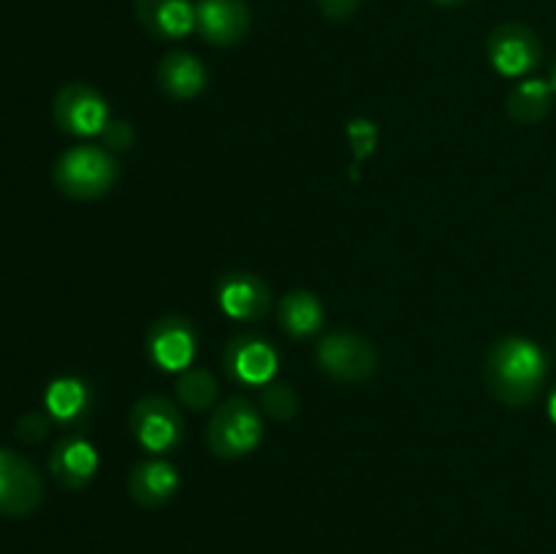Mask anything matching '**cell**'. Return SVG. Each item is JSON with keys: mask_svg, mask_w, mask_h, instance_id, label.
I'll use <instances>...</instances> for the list:
<instances>
[{"mask_svg": "<svg viewBox=\"0 0 556 554\" xmlns=\"http://www.w3.org/2000/svg\"><path fill=\"white\" fill-rule=\"evenodd\" d=\"M54 123L71 136H101L109 119V103L96 87L85 81H71L54 96Z\"/></svg>", "mask_w": 556, "mask_h": 554, "instance_id": "6", "label": "cell"}, {"mask_svg": "<svg viewBox=\"0 0 556 554\" xmlns=\"http://www.w3.org/2000/svg\"><path fill=\"white\" fill-rule=\"evenodd\" d=\"M277 367H280V356L266 337L237 335L223 348V369L239 386L264 389L275 380Z\"/></svg>", "mask_w": 556, "mask_h": 554, "instance_id": "8", "label": "cell"}, {"mask_svg": "<svg viewBox=\"0 0 556 554\" xmlns=\"http://www.w3.org/2000/svg\"><path fill=\"white\" fill-rule=\"evenodd\" d=\"M54 185L63 196L92 201L106 196L119 179V163L109 150L96 144H76L54 163Z\"/></svg>", "mask_w": 556, "mask_h": 554, "instance_id": "2", "label": "cell"}, {"mask_svg": "<svg viewBox=\"0 0 556 554\" xmlns=\"http://www.w3.org/2000/svg\"><path fill=\"white\" fill-rule=\"evenodd\" d=\"M134 5L141 27L161 41L185 38L195 30V5L190 0H134Z\"/></svg>", "mask_w": 556, "mask_h": 554, "instance_id": "15", "label": "cell"}, {"mask_svg": "<svg viewBox=\"0 0 556 554\" xmlns=\"http://www.w3.org/2000/svg\"><path fill=\"white\" fill-rule=\"evenodd\" d=\"M217 302L228 318L253 324V320L266 318V313L271 310V291L258 275L231 272L217 282Z\"/></svg>", "mask_w": 556, "mask_h": 554, "instance_id": "11", "label": "cell"}, {"mask_svg": "<svg viewBox=\"0 0 556 554\" xmlns=\"http://www.w3.org/2000/svg\"><path fill=\"white\" fill-rule=\"evenodd\" d=\"M554 87L543 79H527L516 85L508 96L510 119L521 125H535L552 112Z\"/></svg>", "mask_w": 556, "mask_h": 554, "instance_id": "19", "label": "cell"}, {"mask_svg": "<svg viewBox=\"0 0 556 554\" xmlns=\"http://www.w3.org/2000/svg\"><path fill=\"white\" fill-rule=\"evenodd\" d=\"M277 318H280L282 331L293 340H309L320 331L326 318V310L320 304V299L313 291H288L280 299V310H277Z\"/></svg>", "mask_w": 556, "mask_h": 554, "instance_id": "17", "label": "cell"}, {"mask_svg": "<svg viewBox=\"0 0 556 554\" xmlns=\"http://www.w3.org/2000/svg\"><path fill=\"white\" fill-rule=\"evenodd\" d=\"M98 451L85 435L68 432L54 443L49 456V473L65 489H85L96 478Z\"/></svg>", "mask_w": 556, "mask_h": 554, "instance_id": "13", "label": "cell"}, {"mask_svg": "<svg viewBox=\"0 0 556 554\" xmlns=\"http://www.w3.org/2000/svg\"><path fill=\"white\" fill-rule=\"evenodd\" d=\"M130 432L150 454H168L182 445L185 418L179 407L166 396H141L130 411Z\"/></svg>", "mask_w": 556, "mask_h": 554, "instance_id": "5", "label": "cell"}, {"mask_svg": "<svg viewBox=\"0 0 556 554\" xmlns=\"http://www.w3.org/2000/svg\"><path fill=\"white\" fill-rule=\"evenodd\" d=\"M177 400L188 411L204 413L215 407L217 400V380L210 369L188 367L177 380Z\"/></svg>", "mask_w": 556, "mask_h": 554, "instance_id": "20", "label": "cell"}, {"mask_svg": "<svg viewBox=\"0 0 556 554\" xmlns=\"http://www.w3.org/2000/svg\"><path fill=\"white\" fill-rule=\"evenodd\" d=\"M318 367L342 383H364L378 373V351L356 331H329L315 348Z\"/></svg>", "mask_w": 556, "mask_h": 554, "instance_id": "4", "label": "cell"}, {"mask_svg": "<svg viewBox=\"0 0 556 554\" xmlns=\"http://www.w3.org/2000/svg\"><path fill=\"white\" fill-rule=\"evenodd\" d=\"M49 432V418L41 416V413H27L25 418L16 427V435H20L25 443H38V440L47 438Z\"/></svg>", "mask_w": 556, "mask_h": 554, "instance_id": "23", "label": "cell"}, {"mask_svg": "<svg viewBox=\"0 0 556 554\" xmlns=\"http://www.w3.org/2000/svg\"><path fill=\"white\" fill-rule=\"evenodd\" d=\"M552 87H554V92H556V65H554V76H552Z\"/></svg>", "mask_w": 556, "mask_h": 554, "instance_id": "27", "label": "cell"}, {"mask_svg": "<svg viewBox=\"0 0 556 554\" xmlns=\"http://www.w3.org/2000/svg\"><path fill=\"white\" fill-rule=\"evenodd\" d=\"M103 147H109V152H125L134 144V128L123 119H112V123L103 128Z\"/></svg>", "mask_w": 556, "mask_h": 554, "instance_id": "22", "label": "cell"}, {"mask_svg": "<svg viewBox=\"0 0 556 554\" xmlns=\"http://www.w3.org/2000/svg\"><path fill=\"white\" fill-rule=\"evenodd\" d=\"M434 3H443V5H459V3H465V0H434Z\"/></svg>", "mask_w": 556, "mask_h": 554, "instance_id": "26", "label": "cell"}, {"mask_svg": "<svg viewBox=\"0 0 556 554\" xmlns=\"http://www.w3.org/2000/svg\"><path fill=\"white\" fill-rule=\"evenodd\" d=\"M195 30L215 47H233L250 30V9L242 0H199Z\"/></svg>", "mask_w": 556, "mask_h": 554, "instance_id": "12", "label": "cell"}, {"mask_svg": "<svg viewBox=\"0 0 556 554\" xmlns=\"http://www.w3.org/2000/svg\"><path fill=\"white\" fill-rule=\"evenodd\" d=\"M541 41L525 25H500L489 33V60L503 76H525L541 63Z\"/></svg>", "mask_w": 556, "mask_h": 554, "instance_id": "10", "label": "cell"}, {"mask_svg": "<svg viewBox=\"0 0 556 554\" xmlns=\"http://www.w3.org/2000/svg\"><path fill=\"white\" fill-rule=\"evenodd\" d=\"M548 416H552V421L556 424V389L552 391V400H548Z\"/></svg>", "mask_w": 556, "mask_h": 554, "instance_id": "25", "label": "cell"}, {"mask_svg": "<svg viewBox=\"0 0 556 554\" xmlns=\"http://www.w3.org/2000/svg\"><path fill=\"white\" fill-rule=\"evenodd\" d=\"M157 87L174 101L201 96L206 87L204 63L190 52H168L157 65Z\"/></svg>", "mask_w": 556, "mask_h": 554, "instance_id": "16", "label": "cell"}, {"mask_svg": "<svg viewBox=\"0 0 556 554\" xmlns=\"http://www.w3.org/2000/svg\"><path fill=\"white\" fill-rule=\"evenodd\" d=\"M299 394L286 380H271L261 389V413H266L275 421H291L299 413Z\"/></svg>", "mask_w": 556, "mask_h": 554, "instance_id": "21", "label": "cell"}, {"mask_svg": "<svg viewBox=\"0 0 556 554\" xmlns=\"http://www.w3.org/2000/svg\"><path fill=\"white\" fill-rule=\"evenodd\" d=\"M199 351L195 326L182 315L157 318L147 331V358L163 373H185Z\"/></svg>", "mask_w": 556, "mask_h": 554, "instance_id": "7", "label": "cell"}, {"mask_svg": "<svg viewBox=\"0 0 556 554\" xmlns=\"http://www.w3.org/2000/svg\"><path fill=\"white\" fill-rule=\"evenodd\" d=\"M320 3V11H324L329 20H348V16L353 14V11L362 5V0H318Z\"/></svg>", "mask_w": 556, "mask_h": 554, "instance_id": "24", "label": "cell"}, {"mask_svg": "<svg viewBox=\"0 0 556 554\" xmlns=\"http://www.w3.org/2000/svg\"><path fill=\"white\" fill-rule=\"evenodd\" d=\"M546 353L527 337H500L483 362V380L492 396L508 407H525L538 400L546 380Z\"/></svg>", "mask_w": 556, "mask_h": 554, "instance_id": "1", "label": "cell"}, {"mask_svg": "<svg viewBox=\"0 0 556 554\" xmlns=\"http://www.w3.org/2000/svg\"><path fill=\"white\" fill-rule=\"evenodd\" d=\"M264 440L261 407L248 396H231L215 407L206 427V443L217 459H242Z\"/></svg>", "mask_w": 556, "mask_h": 554, "instance_id": "3", "label": "cell"}, {"mask_svg": "<svg viewBox=\"0 0 556 554\" xmlns=\"http://www.w3.org/2000/svg\"><path fill=\"white\" fill-rule=\"evenodd\" d=\"M128 487L130 500L141 508H161V505L172 503L174 494L179 489V473L172 462L166 459H141L134 470L128 473Z\"/></svg>", "mask_w": 556, "mask_h": 554, "instance_id": "14", "label": "cell"}, {"mask_svg": "<svg viewBox=\"0 0 556 554\" xmlns=\"http://www.w3.org/2000/svg\"><path fill=\"white\" fill-rule=\"evenodd\" d=\"M43 481L25 456L0 449V514L27 516L41 505Z\"/></svg>", "mask_w": 556, "mask_h": 554, "instance_id": "9", "label": "cell"}, {"mask_svg": "<svg viewBox=\"0 0 556 554\" xmlns=\"http://www.w3.org/2000/svg\"><path fill=\"white\" fill-rule=\"evenodd\" d=\"M49 416L60 424H79L92 405L90 386L79 378H58L43 394Z\"/></svg>", "mask_w": 556, "mask_h": 554, "instance_id": "18", "label": "cell"}]
</instances>
